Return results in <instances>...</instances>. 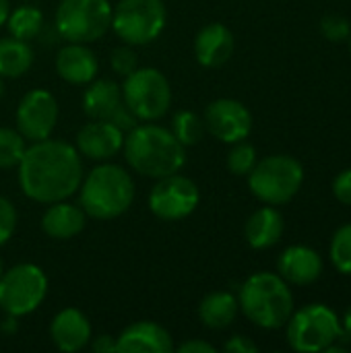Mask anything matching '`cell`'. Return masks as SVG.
<instances>
[{"instance_id": "obj_29", "label": "cell", "mask_w": 351, "mask_h": 353, "mask_svg": "<svg viewBox=\"0 0 351 353\" xmlns=\"http://www.w3.org/2000/svg\"><path fill=\"white\" fill-rule=\"evenodd\" d=\"M257 161H259L257 149L246 141L234 143L232 151L228 153V170L234 176H248L252 172V168L257 165Z\"/></svg>"}, {"instance_id": "obj_6", "label": "cell", "mask_w": 351, "mask_h": 353, "mask_svg": "<svg viewBox=\"0 0 351 353\" xmlns=\"http://www.w3.org/2000/svg\"><path fill=\"white\" fill-rule=\"evenodd\" d=\"M285 327L290 347L300 353L325 352L343 337L339 316L325 304H308L292 312Z\"/></svg>"}, {"instance_id": "obj_12", "label": "cell", "mask_w": 351, "mask_h": 353, "mask_svg": "<svg viewBox=\"0 0 351 353\" xmlns=\"http://www.w3.org/2000/svg\"><path fill=\"white\" fill-rule=\"evenodd\" d=\"M83 112L91 120H110L124 132L134 128L137 116L122 99V87L110 79L93 81L83 93Z\"/></svg>"}, {"instance_id": "obj_41", "label": "cell", "mask_w": 351, "mask_h": 353, "mask_svg": "<svg viewBox=\"0 0 351 353\" xmlns=\"http://www.w3.org/2000/svg\"><path fill=\"white\" fill-rule=\"evenodd\" d=\"M350 52H351V35H350Z\"/></svg>"}, {"instance_id": "obj_35", "label": "cell", "mask_w": 351, "mask_h": 353, "mask_svg": "<svg viewBox=\"0 0 351 353\" xmlns=\"http://www.w3.org/2000/svg\"><path fill=\"white\" fill-rule=\"evenodd\" d=\"M174 352L178 353H215V347L207 341H201V339H190V341H184L182 345L174 347Z\"/></svg>"}, {"instance_id": "obj_19", "label": "cell", "mask_w": 351, "mask_h": 353, "mask_svg": "<svg viewBox=\"0 0 351 353\" xmlns=\"http://www.w3.org/2000/svg\"><path fill=\"white\" fill-rule=\"evenodd\" d=\"M234 33L223 23L205 25L194 37L197 62L205 68L223 66L234 54Z\"/></svg>"}, {"instance_id": "obj_33", "label": "cell", "mask_w": 351, "mask_h": 353, "mask_svg": "<svg viewBox=\"0 0 351 353\" xmlns=\"http://www.w3.org/2000/svg\"><path fill=\"white\" fill-rule=\"evenodd\" d=\"M333 194L341 205L351 207V168L343 170L341 174L335 176L333 180Z\"/></svg>"}, {"instance_id": "obj_27", "label": "cell", "mask_w": 351, "mask_h": 353, "mask_svg": "<svg viewBox=\"0 0 351 353\" xmlns=\"http://www.w3.org/2000/svg\"><path fill=\"white\" fill-rule=\"evenodd\" d=\"M25 137L17 128L0 126V170L17 168L25 155Z\"/></svg>"}, {"instance_id": "obj_18", "label": "cell", "mask_w": 351, "mask_h": 353, "mask_svg": "<svg viewBox=\"0 0 351 353\" xmlns=\"http://www.w3.org/2000/svg\"><path fill=\"white\" fill-rule=\"evenodd\" d=\"M50 337L60 352H81L91 341V323L79 308H64L54 316L50 325Z\"/></svg>"}, {"instance_id": "obj_2", "label": "cell", "mask_w": 351, "mask_h": 353, "mask_svg": "<svg viewBox=\"0 0 351 353\" xmlns=\"http://www.w3.org/2000/svg\"><path fill=\"white\" fill-rule=\"evenodd\" d=\"M124 157L128 165L145 178H166L186 163V147L166 126L137 124L124 134Z\"/></svg>"}, {"instance_id": "obj_16", "label": "cell", "mask_w": 351, "mask_h": 353, "mask_svg": "<svg viewBox=\"0 0 351 353\" xmlns=\"http://www.w3.org/2000/svg\"><path fill=\"white\" fill-rule=\"evenodd\" d=\"M120 353H172L174 341L168 329L151 321L128 325L118 337Z\"/></svg>"}, {"instance_id": "obj_40", "label": "cell", "mask_w": 351, "mask_h": 353, "mask_svg": "<svg viewBox=\"0 0 351 353\" xmlns=\"http://www.w3.org/2000/svg\"><path fill=\"white\" fill-rule=\"evenodd\" d=\"M2 273H4V261H2V256H0V277H2Z\"/></svg>"}, {"instance_id": "obj_20", "label": "cell", "mask_w": 351, "mask_h": 353, "mask_svg": "<svg viewBox=\"0 0 351 353\" xmlns=\"http://www.w3.org/2000/svg\"><path fill=\"white\" fill-rule=\"evenodd\" d=\"M99 62L97 56L87 48V43L68 41L56 54V72L62 81L70 85H87L97 77Z\"/></svg>"}, {"instance_id": "obj_32", "label": "cell", "mask_w": 351, "mask_h": 353, "mask_svg": "<svg viewBox=\"0 0 351 353\" xmlns=\"http://www.w3.org/2000/svg\"><path fill=\"white\" fill-rule=\"evenodd\" d=\"M17 230V209L14 205L0 194V248L12 238Z\"/></svg>"}, {"instance_id": "obj_22", "label": "cell", "mask_w": 351, "mask_h": 353, "mask_svg": "<svg viewBox=\"0 0 351 353\" xmlns=\"http://www.w3.org/2000/svg\"><path fill=\"white\" fill-rule=\"evenodd\" d=\"M244 236H246V242L250 244V248H254V250H267V248L275 246L283 236L281 213L273 205L257 209L244 225Z\"/></svg>"}, {"instance_id": "obj_7", "label": "cell", "mask_w": 351, "mask_h": 353, "mask_svg": "<svg viewBox=\"0 0 351 353\" xmlns=\"http://www.w3.org/2000/svg\"><path fill=\"white\" fill-rule=\"evenodd\" d=\"M110 0H60L54 17L56 31L62 39L91 43L112 27Z\"/></svg>"}, {"instance_id": "obj_3", "label": "cell", "mask_w": 351, "mask_h": 353, "mask_svg": "<svg viewBox=\"0 0 351 353\" xmlns=\"http://www.w3.org/2000/svg\"><path fill=\"white\" fill-rule=\"evenodd\" d=\"M238 304L244 316L267 331L285 327L294 312V294L279 273H254L238 292Z\"/></svg>"}, {"instance_id": "obj_9", "label": "cell", "mask_w": 351, "mask_h": 353, "mask_svg": "<svg viewBox=\"0 0 351 353\" xmlns=\"http://www.w3.org/2000/svg\"><path fill=\"white\" fill-rule=\"evenodd\" d=\"M122 99L137 120L155 122L172 105V85L159 68H137L124 77Z\"/></svg>"}, {"instance_id": "obj_31", "label": "cell", "mask_w": 351, "mask_h": 353, "mask_svg": "<svg viewBox=\"0 0 351 353\" xmlns=\"http://www.w3.org/2000/svg\"><path fill=\"white\" fill-rule=\"evenodd\" d=\"M110 66L116 74L120 77H128L132 70L139 68V60H137V54L134 50L126 43V46H120L116 50H112L110 54Z\"/></svg>"}, {"instance_id": "obj_34", "label": "cell", "mask_w": 351, "mask_h": 353, "mask_svg": "<svg viewBox=\"0 0 351 353\" xmlns=\"http://www.w3.org/2000/svg\"><path fill=\"white\" fill-rule=\"evenodd\" d=\"M223 352L228 353H257L259 352V345L252 341V339H248V337H244V335H234V337H230L228 339V343L223 345Z\"/></svg>"}, {"instance_id": "obj_37", "label": "cell", "mask_w": 351, "mask_h": 353, "mask_svg": "<svg viewBox=\"0 0 351 353\" xmlns=\"http://www.w3.org/2000/svg\"><path fill=\"white\" fill-rule=\"evenodd\" d=\"M8 14H10V2L0 0V27L8 21Z\"/></svg>"}, {"instance_id": "obj_23", "label": "cell", "mask_w": 351, "mask_h": 353, "mask_svg": "<svg viewBox=\"0 0 351 353\" xmlns=\"http://www.w3.org/2000/svg\"><path fill=\"white\" fill-rule=\"evenodd\" d=\"M238 298L230 292H213L205 296L199 304V319L205 327L213 331L228 329L238 316Z\"/></svg>"}, {"instance_id": "obj_8", "label": "cell", "mask_w": 351, "mask_h": 353, "mask_svg": "<svg viewBox=\"0 0 351 353\" xmlns=\"http://www.w3.org/2000/svg\"><path fill=\"white\" fill-rule=\"evenodd\" d=\"M166 23L163 0H120L112 8L110 29L128 46H147L163 33Z\"/></svg>"}, {"instance_id": "obj_14", "label": "cell", "mask_w": 351, "mask_h": 353, "mask_svg": "<svg viewBox=\"0 0 351 353\" xmlns=\"http://www.w3.org/2000/svg\"><path fill=\"white\" fill-rule=\"evenodd\" d=\"M203 122H205V128L215 139H219L221 143H228V145L246 141L252 130L250 110L242 101L230 99V97L211 101L205 110Z\"/></svg>"}, {"instance_id": "obj_4", "label": "cell", "mask_w": 351, "mask_h": 353, "mask_svg": "<svg viewBox=\"0 0 351 353\" xmlns=\"http://www.w3.org/2000/svg\"><path fill=\"white\" fill-rule=\"evenodd\" d=\"M134 201L132 176L116 163L93 168L79 186V205L87 217L110 221L124 215Z\"/></svg>"}, {"instance_id": "obj_11", "label": "cell", "mask_w": 351, "mask_h": 353, "mask_svg": "<svg viewBox=\"0 0 351 353\" xmlns=\"http://www.w3.org/2000/svg\"><path fill=\"white\" fill-rule=\"evenodd\" d=\"M201 203L199 186L178 172L159 178L149 192V209L157 219L180 221L197 211Z\"/></svg>"}, {"instance_id": "obj_15", "label": "cell", "mask_w": 351, "mask_h": 353, "mask_svg": "<svg viewBox=\"0 0 351 353\" xmlns=\"http://www.w3.org/2000/svg\"><path fill=\"white\" fill-rule=\"evenodd\" d=\"M124 130L110 120H91L77 134V151L93 161H108L124 145Z\"/></svg>"}, {"instance_id": "obj_36", "label": "cell", "mask_w": 351, "mask_h": 353, "mask_svg": "<svg viewBox=\"0 0 351 353\" xmlns=\"http://www.w3.org/2000/svg\"><path fill=\"white\" fill-rule=\"evenodd\" d=\"M91 347L95 353H116L118 352V339L112 335H99L93 339Z\"/></svg>"}, {"instance_id": "obj_28", "label": "cell", "mask_w": 351, "mask_h": 353, "mask_svg": "<svg viewBox=\"0 0 351 353\" xmlns=\"http://www.w3.org/2000/svg\"><path fill=\"white\" fill-rule=\"evenodd\" d=\"M329 256L333 267L341 273V275H350L351 277V223L341 225L331 240V248H329Z\"/></svg>"}, {"instance_id": "obj_13", "label": "cell", "mask_w": 351, "mask_h": 353, "mask_svg": "<svg viewBox=\"0 0 351 353\" xmlns=\"http://www.w3.org/2000/svg\"><path fill=\"white\" fill-rule=\"evenodd\" d=\"M17 130L25 141H43L50 139L58 122V101L46 89H31L23 95L17 108Z\"/></svg>"}, {"instance_id": "obj_38", "label": "cell", "mask_w": 351, "mask_h": 353, "mask_svg": "<svg viewBox=\"0 0 351 353\" xmlns=\"http://www.w3.org/2000/svg\"><path fill=\"white\" fill-rule=\"evenodd\" d=\"M341 327H343V335L351 337V306L345 310V314H343V323H341Z\"/></svg>"}, {"instance_id": "obj_25", "label": "cell", "mask_w": 351, "mask_h": 353, "mask_svg": "<svg viewBox=\"0 0 351 353\" xmlns=\"http://www.w3.org/2000/svg\"><path fill=\"white\" fill-rule=\"evenodd\" d=\"M8 33L17 39L29 41L35 39L41 29H43V14L39 8L31 6V4H23L14 10H10L8 21H6Z\"/></svg>"}, {"instance_id": "obj_30", "label": "cell", "mask_w": 351, "mask_h": 353, "mask_svg": "<svg viewBox=\"0 0 351 353\" xmlns=\"http://www.w3.org/2000/svg\"><path fill=\"white\" fill-rule=\"evenodd\" d=\"M321 33H323L329 41H333V43L343 41V39H350V21H348L345 17H341V14H327V17H323V21H321Z\"/></svg>"}, {"instance_id": "obj_17", "label": "cell", "mask_w": 351, "mask_h": 353, "mask_svg": "<svg viewBox=\"0 0 351 353\" xmlns=\"http://www.w3.org/2000/svg\"><path fill=\"white\" fill-rule=\"evenodd\" d=\"M279 275L292 285H310L323 273V259L310 246H290L277 259Z\"/></svg>"}, {"instance_id": "obj_26", "label": "cell", "mask_w": 351, "mask_h": 353, "mask_svg": "<svg viewBox=\"0 0 351 353\" xmlns=\"http://www.w3.org/2000/svg\"><path fill=\"white\" fill-rule=\"evenodd\" d=\"M170 130L184 147H192V145L201 143V139L205 134V122L201 120L199 114H194L190 110H180L174 114Z\"/></svg>"}, {"instance_id": "obj_24", "label": "cell", "mask_w": 351, "mask_h": 353, "mask_svg": "<svg viewBox=\"0 0 351 353\" xmlns=\"http://www.w3.org/2000/svg\"><path fill=\"white\" fill-rule=\"evenodd\" d=\"M33 64V50L29 41L17 37H2L0 39V77L2 79H17L23 77Z\"/></svg>"}, {"instance_id": "obj_1", "label": "cell", "mask_w": 351, "mask_h": 353, "mask_svg": "<svg viewBox=\"0 0 351 353\" xmlns=\"http://www.w3.org/2000/svg\"><path fill=\"white\" fill-rule=\"evenodd\" d=\"M19 168V184L27 199L52 205L66 201L83 182V157L77 147L58 139L35 141L25 149Z\"/></svg>"}, {"instance_id": "obj_10", "label": "cell", "mask_w": 351, "mask_h": 353, "mask_svg": "<svg viewBox=\"0 0 351 353\" xmlns=\"http://www.w3.org/2000/svg\"><path fill=\"white\" fill-rule=\"evenodd\" d=\"M48 296V277L41 267L21 263L4 269L0 277V310L21 319L41 306Z\"/></svg>"}, {"instance_id": "obj_21", "label": "cell", "mask_w": 351, "mask_h": 353, "mask_svg": "<svg viewBox=\"0 0 351 353\" xmlns=\"http://www.w3.org/2000/svg\"><path fill=\"white\" fill-rule=\"evenodd\" d=\"M85 223L87 213L81 205H70L66 201L52 203L41 217V230L52 240H70L85 230Z\"/></svg>"}, {"instance_id": "obj_5", "label": "cell", "mask_w": 351, "mask_h": 353, "mask_svg": "<svg viewBox=\"0 0 351 353\" xmlns=\"http://www.w3.org/2000/svg\"><path fill=\"white\" fill-rule=\"evenodd\" d=\"M304 184V168L292 155H269L248 174L250 192L265 205L290 203Z\"/></svg>"}, {"instance_id": "obj_39", "label": "cell", "mask_w": 351, "mask_h": 353, "mask_svg": "<svg viewBox=\"0 0 351 353\" xmlns=\"http://www.w3.org/2000/svg\"><path fill=\"white\" fill-rule=\"evenodd\" d=\"M2 95H4V81H2V77H0V99H2Z\"/></svg>"}]
</instances>
